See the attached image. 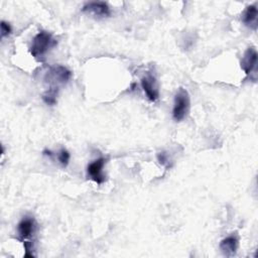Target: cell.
Listing matches in <instances>:
<instances>
[{
  "instance_id": "2",
  "label": "cell",
  "mask_w": 258,
  "mask_h": 258,
  "mask_svg": "<svg viewBox=\"0 0 258 258\" xmlns=\"http://www.w3.org/2000/svg\"><path fill=\"white\" fill-rule=\"evenodd\" d=\"M190 108V99L188 92L183 89L179 88L174 96V103H173V109H172V117L175 121L179 122L183 120Z\"/></svg>"
},
{
  "instance_id": "6",
  "label": "cell",
  "mask_w": 258,
  "mask_h": 258,
  "mask_svg": "<svg viewBox=\"0 0 258 258\" xmlns=\"http://www.w3.org/2000/svg\"><path fill=\"white\" fill-rule=\"evenodd\" d=\"M37 224L32 217H25L23 218L17 225V234L18 239L23 243L30 239L35 231H36Z\"/></svg>"
},
{
  "instance_id": "3",
  "label": "cell",
  "mask_w": 258,
  "mask_h": 258,
  "mask_svg": "<svg viewBox=\"0 0 258 258\" xmlns=\"http://www.w3.org/2000/svg\"><path fill=\"white\" fill-rule=\"evenodd\" d=\"M72 77V72L63 66L49 67L44 75V82L49 85V88H59L69 82Z\"/></svg>"
},
{
  "instance_id": "7",
  "label": "cell",
  "mask_w": 258,
  "mask_h": 258,
  "mask_svg": "<svg viewBox=\"0 0 258 258\" xmlns=\"http://www.w3.org/2000/svg\"><path fill=\"white\" fill-rule=\"evenodd\" d=\"M107 159L104 157H100L93 162H91L87 167L88 176L98 184H102L106 180V176L103 173V167L106 163Z\"/></svg>"
},
{
  "instance_id": "9",
  "label": "cell",
  "mask_w": 258,
  "mask_h": 258,
  "mask_svg": "<svg viewBox=\"0 0 258 258\" xmlns=\"http://www.w3.org/2000/svg\"><path fill=\"white\" fill-rule=\"evenodd\" d=\"M239 245V240L235 235H231L223 239L220 243V250L226 256H233L236 254Z\"/></svg>"
},
{
  "instance_id": "11",
  "label": "cell",
  "mask_w": 258,
  "mask_h": 258,
  "mask_svg": "<svg viewBox=\"0 0 258 258\" xmlns=\"http://www.w3.org/2000/svg\"><path fill=\"white\" fill-rule=\"evenodd\" d=\"M58 94V88H48L41 96L43 102L49 106L56 103V97Z\"/></svg>"
},
{
  "instance_id": "1",
  "label": "cell",
  "mask_w": 258,
  "mask_h": 258,
  "mask_svg": "<svg viewBox=\"0 0 258 258\" xmlns=\"http://www.w3.org/2000/svg\"><path fill=\"white\" fill-rule=\"evenodd\" d=\"M57 44L56 39L48 31L41 30L32 38L29 52L38 61H42L44 55Z\"/></svg>"
},
{
  "instance_id": "8",
  "label": "cell",
  "mask_w": 258,
  "mask_h": 258,
  "mask_svg": "<svg viewBox=\"0 0 258 258\" xmlns=\"http://www.w3.org/2000/svg\"><path fill=\"white\" fill-rule=\"evenodd\" d=\"M83 12L93 13L95 16L99 17H108L111 15V10L109 5L106 2L97 1V2H89L82 8Z\"/></svg>"
},
{
  "instance_id": "15",
  "label": "cell",
  "mask_w": 258,
  "mask_h": 258,
  "mask_svg": "<svg viewBox=\"0 0 258 258\" xmlns=\"http://www.w3.org/2000/svg\"><path fill=\"white\" fill-rule=\"evenodd\" d=\"M42 154H43V155H45V156H48V157H52V152H51L50 150H47V149L43 150Z\"/></svg>"
},
{
  "instance_id": "5",
  "label": "cell",
  "mask_w": 258,
  "mask_h": 258,
  "mask_svg": "<svg viewBox=\"0 0 258 258\" xmlns=\"http://www.w3.org/2000/svg\"><path fill=\"white\" fill-rule=\"evenodd\" d=\"M257 56H258L257 51H256L255 47H253V46L248 47L246 49V51L244 52V55L242 56L241 68L247 76H250V78H251V75H254V78L256 79Z\"/></svg>"
},
{
  "instance_id": "10",
  "label": "cell",
  "mask_w": 258,
  "mask_h": 258,
  "mask_svg": "<svg viewBox=\"0 0 258 258\" xmlns=\"http://www.w3.org/2000/svg\"><path fill=\"white\" fill-rule=\"evenodd\" d=\"M257 17H258V10L256 5H249L246 7L242 14V21L248 27L253 30L257 29Z\"/></svg>"
},
{
  "instance_id": "13",
  "label": "cell",
  "mask_w": 258,
  "mask_h": 258,
  "mask_svg": "<svg viewBox=\"0 0 258 258\" xmlns=\"http://www.w3.org/2000/svg\"><path fill=\"white\" fill-rule=\"evenodd\" d=\"M12 31L11 25L7 23L6 21L2 20L1 21V38H4L5 36H8Z\"/></svg>"
},
{
  "instance_id": "14",
  "label": "cell",
  "mask_w": 258,
  "mask_h": 258,
  "mask_svg": "<svg viewBox=\"0 0 258 258\" xmlns=\"http://www.w3.org/2000/svg\"><path fill=\"white\" fill-rule=\"evenodd\" d=\"M157 159L159 161V163L161 165H164L166 167H170L169 165V159H168V156L165 152H160L157 154Z\"/></svg>"
},
{
  "instance_id": "12",
  "label": "cell",
  "mask_w": 258,
  "mask_h": 258,
  "mask_svg": "<svg viewBox=\"0 0 258 258\" xmlns=\"http://www.w3.org/2000/svg\"><path fill=\"white\" fill-rule=\"evenodd\" d=\"M70 157H71L70 152H69L67 149H64V148L60 149L59 152H58V154H57V159H58L59 163H60L63 167H66V166L69 164Z\"/></svg>"
},
{
  "instance_id": "4",
  "label": "cell",
  "mask_w": 258,
  "mask_h": 258,
  "mask_svg": "<svg viewBox=\"0 0 258 258\" xmlns=\"http://www.w3.org/2000/svg\"><path fill=\"white\" fill-rule=\"evenodd\" d=\"M141 88L150 102H156L159 98V89L156 77L151 72H147L140 80Z\"/></svg>"
}]
</instances>
